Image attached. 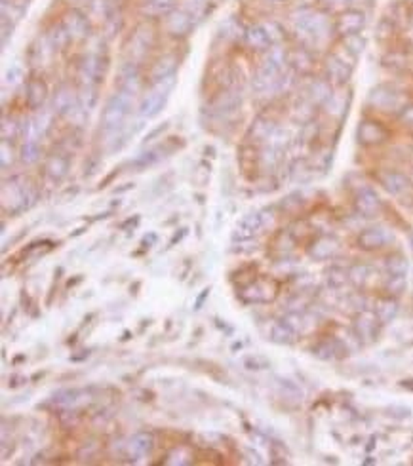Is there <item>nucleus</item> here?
I'll return each instance as SVG.
<instances>
[{
  "label": "nucleus",
  "mask_w": 413,
  "mask_h": 466,
  "mask_svg": "<svg viewBox=\"0 0 413 466\" xmlns=\"http://www.w3.org/2000/svg\"><path fill=\"white\" fill-rule=\"evenodd\" d=\"M292 25L305 48L324 42L329 38V33L336 31L334 21L329 19L326 10H316L312 6H301L295 10L292 14Z\"/></svg>",
  "instance_id": "nucleus-1"
},
{
  "label": "nucleus",
  "mask_w": 413,
  "mask_h": 466,
  "mask_svg": "<svg viewBox=\"0 0 413 466\" xmlns=\"http://www.w3.org/2000/svg\"><path fill=\"white\" fill-rule=\"evenodd\" d=\"M36 202V191L23 175H16L4 181L2 206L8 213H21Z\"/></svg>",
  "instance_id": "nucleus-2"
},
{
  "label": "nucleus",
  "mask_w": 413,
  "mask_h": 466,
  "mask_svg": "<svg viewBox=\"0 0 413 466\" xmlns=\"http://www.w3.org/2000/svg\"><path fill=\"white\" fill-rule=\"evenodd\" d=\"M134 95L116 90L111 97L107 99L101 112V130L105 134H121L124 130V122L132 112L134 107Z\"/></svg>",
  "instance_id": "nucleus-3"
},
{
  "label": "nucleus",
  "mask_w": 413,
  "mask_h": 466,
  "mask_svg": "<svg viewBox=\"0 0 413 466\" xmlns=\"http://www.w3.org/2000/svg\"><path fill=\"white\" fill-rule=\"evenodd\" d=\"M173 86H175V77L162 80V82H156V84H151L149 92L143 93V97H141V101L138 105L139 116L143 120L158 116L164 107H166V101L170 97Z\"/></svg>",
  "instance_id": "nucleus-4"
},
{
  "label": "nucleus",
  "mask_w": 413,
  "mask_h": 466,
  "mask_svg": "<svg viewBox=\"0 0 413 466\" xmlns=\"http://www.w3.org/2000/svg\"><path fill=\"white\" fill-rule=\"evenodd\" d=\"M155 46V31L149 23H141L134 29V33L129 36L128 44H126V53H128V61L134 63H141L145 60V56Z\"/></svg>",
  "instance_id": "nucleus-5"
},
{
  "label": "nucleus",
  "mask_w": 413,
  "mask_h": 466,
  "mask_svg": "<svg viewBox=\"0 0 413 466\" xmlns=\"http://www.w3.org/2000/svg\"><path fill=\"white\" fill-rule=\"evenodd\" d=\"M107 73V60L99 53H86L78 61L77 78L80 86H97Z\"/></svg>",
  "instance_id": "nucleus-6"
},
{
  "label": "nucleus",
  "mask_w": 413,
  "mask_h": 466,
  "mask_svg": "<svg viewBox=\"0 0 413 466\" xmlns=\"http://www.w3.org/2000/svg\"><path fill=\"white\" fill-rule=\"evenodd\" d=\"M347 50L341 46V51H331L326 58V80L331 86H343L349 82V78L353 75L354 61L347 60Z\"/></svg>",
  "instance_id": "nucleus-7"
},
{
  "label": "nucleus",
  "mask_w": 413,
  "mask_h": 466,
  "mask_svg": "<svg viewBox=\"0 0 413 466\" xmlns=\"http://www.w3.org/2000/svg\"><path fill=\"white\" fill-rule=\"evenodd\" d=\"M364 27H366V12L362 8H353V6L339 12L334 21V29L341 38L351 36V34H360Z\"/></svg>",
  "instance_id": "nucleus-8"
},
{
  "label": "nucleus",
  "mask_w": 413,
  "mask_h": 466,
  "mask_svg": "<svg viewBox=\"0 0 413 466\" xmlns=\"http://www.w3.org/2000/svg\"><path fill=\"white\" fill-rule=\"evenodd\" d=\"M60 23L65 29V33L69 34L71 42H80L90 36V19L86 14L80 12V8L67 10Z\"/></svg>",
  "instance_id": "nucleus-9"
},
{
  "label": "nucleus",
  "mask_w": 413,
  "mask_h": 466,
  "mask_svg": "<svg viewBox=\"0 0 413 466\" xmlns=\"http://www.w3.org/2000/svg\"><path fill=\"white\" fill-rule=\"evenodd\" d=\"M162 21L164 31L170 34V36H173V38H185V36H189V34L195 31V27H197V21H195L185 10L181 8V6H177V8L173 10L172 14H168Z\"/></svg>",
  "instance_id": "nucleus-10"
},
{
  "label": "nucleus",
  "mask_w": 413,
  "mask_h": 466,
  "mask_svg": "<svg viewBox=\"0 0 413 466\" xmlns=\"http://www.w3.org/2000/svg\"><path fill=\"white\" fill-rule=\"evenodd\" d=\"M276 295V284L273 280H255L240 291V299L248 305L268 303Z\"/></svg>",
  "instance_id": "nucleus-11"
},
{
  "label": "nucleus",
  "mask_w": 413,
  "mask_h": 466,
  "mask_svg": "<svg viewBox=\"0 0 413 466\" xmlns=\"http://www.w3.org/2000/svg\"><path fill=\"white\" fill-rule=\"evenodd\" d=\"M370 105L377 110H383V112H392L396 109H400V112L404 110L402 95L390 86H377L370 93Z\"/></svg>",
  "instance_id": "nucleus-12"
},
{
  "label": "nucleus",
  "mask_w": 413,
  "mask_h": 466,
  "mask_svg": "<svg viewBox=\"0 0 413 466\" xmlns=\"http://www.w3.org/2000/svg\"><path fill=\"white\" fill-rule=\"evenodd\" d=\"M356 137H358V143L364 147H377L388 139V130L377 120H362L356 130Z\"/></svg>",
  "instance_id": "nucleus-13"
},
{
  "label": "nucleus",
  "mask_w": 413,
  "mask_h": 466,
  "mask_svg": "<svg viewBox=\"0 0 413 466\" xmlns=\"http://www.w3.org/2000/svg\"><path fill=\"white\" fill-rule=\"evenodd\" d=\"M48 95H50V90H48V84H46V80H44L42 77L33 75V77L27 78L25 103L29 109L31 110L44 109V105L48 101Z\"/></svg>",
  "instance_id": "nucleus-14"
},
{
  "label": "nucleus",
  "mask_w": 413,
  "mask_h": 466,
  "mask_svg": "<svg viewBox=\"0 0 413 466\" xmlns=\"http://www.w3.org/2000/svg\"><path fill=\"white\" fill-rule=\"evenodd\" d=\"M77 107H78L77 90H73L69 84L58 86L52 95V105H50V109H52L58 116H67V114H71Z\"/></svg>",
  "instance_id": "nucleus-15"
},
{
  "label": "nucleus",
  "mask_w": 413,
  "mask_h": 466,
  "mask_svg": "<svg viewBox=\"0 0 413 466\" xmlns=\"http://www.w3.org/2000/svg\"><path fill=\"white\" fill-rule=\"evenodd\" d=\"M143 88V80H141V71H139V63L134 61H126L121 67L118 73V90L129 93V95H138Z\"/></svg>",
  "instance_id": "nucleus-16"
},
{
  "label": "nucleus",
  "mask_w": 413,
  "mask_h": 466,
  "mask_svg": "<svg viewBox=\"0 0 413 466\" xmlns=\"http://www.w3.org/2000/svg\"><path fill=\"white\" fill-rule=\"evenodd\" d=\"M379 318L377 314L371 312V310H362L356 320H354V333L356 337L362 341V343H373L375 337H377V330H379Z\"/></svg>",
  "instance_id": "nucleus-17"
},
{
  "label": "nucleus",
  "mask_w": 413,
  "mask_h": 466,
  "mask_svg": "<svg viewBox=\"0 0 413 466\" xmlns=\"http://www.w3.org/2000/svg\"><path fill=\"white\" fill-rule=\"evenodd\" d=\"M395 240L392 232L385 227H371V229L362 230L358 234V246L362 249H381V247L388 246L390 242Z\"/></svg>",
  "instance_id": "nucleus-18"
},
{
  "label": "nucleus",
  "mask_w": 413,
  "mask_h": 466,
  "mask_svg": "<svg viewBox=\"0 0 413 466\" xmlns=\"http://www.w3.org/2000/svg\"><path fill=\"white\" fill-rule=\"evenodd\" d=\"M238 107H240V92L227 88L214 97L210 110L217 116H229V114H233L234 110H238Z\"/></svg>",
  "instance_id": "nucleus-19"
},
{
  "label": "nucleus",
  "mask_w": 413,
  "mask_h": 466,
  "mask_svg": "<svg viewBox=\"0 0 413 466\" xmlns=\"http://www.w3.org/2000/svg\"><path fill=\"white\" fill-rule=\"evenodd\" d=\"M265 229L263 227V219H261V212H251L248 215H244L236 227H234L233 236L234 240H251L253 236H258L261 230Z\"/></svg>",
  "instance_id": "nucleus-20"
},
{
  "label": "nucleus",
  "mask_w": 413,
  "mask_h": 466,
  "mask_svg": "<svg viewBox=\"0 0 413 466\" xmlns=\"http://www.w3.org/2000/svg\"><path fill=\"white\" fill-rule=\"evenodd\" d=\"M177 67H179V60L175 56H172V53H166L162 58H158L156 63H153L151 73H149L151 84H156V82H162V80L175 77L177 75Z\"/></svg>",
  "instance_id": "nucleus-21"
},
{
  "label": "nucleus",
  "mask_w": 413,
  "mask_h": 466,
  "mask_svg": "<svg viewBox=\"0 0 413 466\" xmlns=\"http://www.w3.org/2000/svg\"><path fill=\"white\" fill-rule=\"evenodd\" d=\"M69 170L71 158L63 153H53L52 156H48V160L44 164V173H46V177L50 179V181H53V183L63 181V179L67 177Z\"/></svg>",
  "instance_id": "nucleus-22"
},
{
  "label": "nucleus",
  "mask_w": 413,
  "mask_h": 466,
  "mask_svg": "<svg viewBox=\"0 0 413 466\" xmlns=\"http://www.w3.org/2000/svg\"><path fill=\"white\" fill-rule=\"evenodd\" d=\"M155 447V438L151 432H138L134 434L132 438L126 443V453L128 457H132L134 461L138 458H143L147 455H151V451Z\"/></svg>",
  "instance_id": "nucleus-23"
},
{
  "label": "nucleus",
  "mask_w": 413,
  "mask_h": 466,
  "mask_svg": "<svg viewBox=\"0 0 413 466\" xmlns=\"http://www.w3.org/2000/svg\"><path fill=\"white\" fill-rule=\"evenodd\" d=\"M177 8V0H141L139 12L147 19H164Z\"/></svg>",
  "instance_id": "nucleus-24"
},
{
  "label": "nucleus",
  "mask_w": 413,
  "mask_h": 466,
  "mask_svg": "<svg viewBox=\"0 0 413 466\" xmlns=\"http://www.w3.org/2000/svg\"><path fill=\"white\" fill-rule=\"evenodd\" d=\"M244 42H246V46L253 51H267L268 48L273 46V42H271V38H268L267 34V29L263 25V21L246 27Z\"/></svg>",
  "instance_id": "nucleus-25"
},
{
  "label": "nucleus",
  "mask_w": 413,
  "mask_h": 466,
  "mask_svg": "<svg viewBox=\"0 0 413 466\" xmlns=\"http://www.w3.org/2000/svg\"><path fill=\"white\" fill-rule=\"evenodd\" d=\"M379 181H381V185H383V188L387 191L388 195L395 196L404 195L405 191L410 188V185H412L410 177H405L404 173H400V171L395 170L381 171V173H379Z\"/></svg>",
  "instance_id": "nucleus-26"
},
{
  "label": "nucleus",
  "mask_w": 413,
  "mask_h": 466,
  "mask_svg": "<svg viewBox=\"0 0 413 466\" xmlns=\"http://www.w3.org/2000/svg\"><path fill=\"white\" fill-rule=\"evenodd\" d=\"M354 204H356L358 213L364 215V217H373L381 210V200H379L377 193L373 188H370V186H364V188L358 191Z\"/></svg>",
  "instance_id": "nucleus-27"
},
{
  "label": "nucleus",
  "mask_w": 413,
  "mask_h": 466,
  "mask_svg": "<svg viewBox=\"0 0 413 466\" xmlns=\"http://www.w3.org/2000/svg\"><path fill=\"white\" fill-rule=\"evenodd\" d=\"M288 65L297 75H309V73H312V69H314V58H312L309 48L299 46L295 50L288 51Z\"/></svg>",
  "instance_id": "nucleus-28"
},
{
  "label": "nucleus",
  "mask_w": 413,
  "mask_h": 466,
  "mask_svg": "<svg viewBox=\"0 0 413 466\" xmlns=\"http://www.w3.org/2000/svg\"><path fill=\"white\" fill-rule=\"evenodd\" d=\"M339 252V242L334 236H320L318 240L312 242V246L309 247V255L316 261H326L331 259L334 255Z\"/></svg>",
  "instance_id": "nucleus-29"
},
{
  "label": "nucleus",
  "mask_w": 413,
  "mask_h": 466,
  "mask_svg": "<svg viewBox=\"0 0 413 466\" xmlns=\"http://www.w3.org/2000/svg\"><path fill=\"white\" fill-rule=\"evenodd\" d=\"M334 95V86L327 82L326 78H316L312 80L307 90V99H309L314 107L316 105H326V101Z\"/></svg>",
  "instance_id": "nucleus-30"
},
{
  "label": "nucleus",
  "mask_w": 413,
  "mask_h": 466,
  "mask_svg": "<svg viewBox=\"0 0 413 466\" xmlns=\"http://www.w3.org/2000/svg\"><path fill=\"white\" fill-rule=\"evenodd\" d=\"M276 130V124L271 119H265V116H259L255 119V122L251 124L250 127V137L253 143H267L268 137L273 136V132Z\"/></svg>",
  "instance_id": "nucleus-31"
},
{
  "label": "nucleus",
  "mask_w": 413,
  "mask_h": 466,
  "mask_svg": "<svg viewBox=\"0 0 413 466\" xmlns=\"http://www.w3.org/2000/svg\"><path fill=\"white\" fill-rule=\"evenodd\" d=\"M295 337H297V331L293 330L284 318L278 322H273L271 326V341H275L278 345H292Z\"/></svg>",
  "instance_id": "nucleus-32"
},
{
  "label": "nucleus",
  "mask_w": 413,
  "mask_h": 466,
  "mask_svg": "<svg viewBox=\"0 0 413 466\" xmlns=\"http://www.w3.org/2000/svg\"><path fill=\"white\" fill-rule=\"evenodd\" d=\"M97 103H99L97 86H80L78 88V107L86 114H90L97 107Z\"/></svg>",
  "instance_id": "nucleus-33"
},
{
  "label": "nucleus",
  "mask_w": 413,
  "mask_h": 466,
  "mask_svg": "<svg viewBox=\"0 0 413 466\" xmlns=\"http://www.w3.org/2000/svg\"><path fill=\"white\" fill-rule=\"evenodd\" d=\"M164 156H166V154H164L162 147H155V149H149L145 153L139 154L138 158H134V160H132V166H134L138 171L147 170V168L155 166L156 162L162 160Z\"/></svg>",
  "instance_id": "nucleus-34"
},
{
  "label": "nucleus",
  "mask_w": 413,
  "mask_h": 466,
  "mask_svg": "<svg viewBox=\"0 0 413 466\" xmlns=\"http://www.w3.org/2000/svg\"><path fill=\"white\" fill-rule=\"evenodd\" d=\"M375 314H377L379 322L381 323L392 322L396 318V314H398V303H396L395 299H390V297H387V299H379L377 305H375Z\"/></svg>",
  "instance_id": "nucleus-35"
},
{
  "label": "nucleus",
  "mask_w": 413,
  "mask_h": 466,
  "mask_svg": "<svg viewBox=\"0 0 413 466\" xmlns=\"http://www.w3.org/2000/svg\"><path fill=\"white\" fill-rule=\"evenodd\" d=\"M46 40H48V44L52 46L53 51L63 50V48H65V46L71 42L69 34L65 33V29H63V25H61V23L50 27V31L46 33Z\"/></svg>",
  "instance_id": "nucleus-36"
},
{
  "label": "nucleus",
  "mask_w": 413,
  "mask_h": 466,
  "mask_svg": "<svg viewBox=\"0 0 413 466\" xmlns=\"http://www.w3.org/2000/svg\"><path fill=\"white\" fill-rule=\"evenodd\" d=\"M282 153H284V151L275 149V147H271V145H265V149H263L261 154H259V164H261V168H263V170H276L280 160H282Z\"/></svg>",
  "instance_id": "nucleus-37"
},
{
  "label": "nucleus",
  "mask_w": 413,
  "mask_h": 466,
  "mask_svg": "<svg viewBox=\"0 0 413 466\" xmlns=\"http://www.w3.org/2000/svg\"><path fill=\"white\" fill-rule=\"evenodd\" d=\"M208 6H210V0H183V4H181V8L197 21V25L206 17Z\"/></svg>",
  "instance_id": "nucleus-38"
},
{
  "label": "nucleus",
  "mask_w": 413,
  "mask_h": 466,
  "mask_svg": "<svg viewBox=\"0 0 413 466\" xmlns=\"http://www.w3.org/2000/svg\"><path fill=\"white\" fill-rule=\"evenodd\" d=\"M19 158L23 164L31 166L35 164L40 158V145L36 139H29V141H23L21 143V149H19Z\"/></svg>",
  "instance_id": "nucleus-39"
},
{
  "label": "nucleus",
  "mask_w": 413,
  "mask_h": 466,
  "mask_svg": "<svg viewBox=\"0 0 413 466\" xmlns=\"http://www.w3.org/2000/svg\"><path fill=\"white\" fill-rule=\"evenodd\" d=\"M0 136L2 141H16L18 137H21V124L12 116H4L0 126Z\"/></svg>",
  "instance_id": "nucleus-40"
},
{
  "label": "nucleus",
  "mask_w": 413,
  "mask_h": 466,
  "mask_svg": "<svg viewBox=\"0 0 413 466\" xmlns=\"http://www.w3.org/2000/svg\"><path fill=\"white\" fill-rule=\"evenodd\" d=\"M244 33H246V29H240V23H238L234 17L227 19L223 25L219 27V34L223 36L225 40H236L240 34H242V38H244Z\"/></svg>",
  "instance_id": "nucleus-41"
},
{
  "label": "nucleus",
  "mask_w": 413,
  "mask_h": 466,
  "mask_svg": "<svg viewBox=\"0 0 413 466\" xmlns=\"http://www.w3.org/2000/svg\"><path fill=\"white\" fill-rule=\"evenodd\" d=\"M341 40H343L345 50L349 51L351 56H354V58H358L364 51V48H366V38L362 34H351V36H345Z\"/></svg>",
  "instance_id": "nucleus-42"
},
{
  "label": "nucleus",
  "mask_w": 413,
  "mask_h": 466,
  "mask_svg": "<svg viewBox=\"0 0 413 466\" xmlns=\"http://www.w3.org/2000/svg\"><path fill=\"white\" fill-rule=\"evenodd\" d=\"M387 271L390 276H405L408 274V259L404 255H392L388 257Z\"/></svg>",
  "instance_id": "nucleus-43"
},
{
  "label": "nucleus",
  "mask_w": 413,
  "mask_h": 466,
  "mask_svg": "<svg viewBox=\"0 0 413 466\" xmlns=\"http://www.w3.org/2000/svg\"><path fill=\"white\" fill-rule=\"evenodd\" d=\"M371 276V269L368 265H354L353 269L349 271V280L353 282L354 286H364Z\"/></svg>",
  "instance_id": "nucleus-44"
},
{
  "label": "nucleus",
  "mask_w": 413,
  "mask_h": 466,
  "mask_svg": "<svg viewBox=\"0 0 413 466\" xmlns=\"http://www.w3.org/2000/svg\"><path fill=\"white\" fill-rule=\"evenodd\" d=\"M265 145H271V147H275V149H280V151H284L286 147L290 145V134L286 132L284 127L276 126V130L273 132V136L268 137V141Z\"/></svg>",
  "instance_id": "nucleus-45"
},
{
  "label": "nucleus",
  "mask_w": 413,
  "mask_h": 466,
  "mask_svg": "<svg viewBox=\"0 0 413 466\" xmlns=\"http://www.w3.org/2000/svg\"><path fill=\"white\" fill-rule=\"evenodd\" d=\"M324 107H326L329 114H334V116H343L347 103H345L343 95H339V93H334V95H331V97L327 99Z\"/></svg>",
  "instance_id": "nucleus-46"
},
{
  "label": "nucleus",
  "mask_w": 413,
  "mask_h": 466,
  "mask_svg": "<svg viewBox=\"0 0 413 466\" xmlns=\"http://www.w3.org/2000/svg\"><path fill=\"white\" fill-rule=\"evenodd\" d=\"M314 354L322 360H334L337 356V343L336 341H324L314 348Z\"/></svg>",
  "instance_id": "nucleus-47"
},
{
  "label": "nucleus",
  "mask_w": 413,
  "mask_h": 466,
  "mask_svg": "<svg viewBox=\"0 0 413 466\" xmlns=\"http://www.w3.org/2000/svg\"><path fill=\"white\" fill-rule=\"evenodd\" d=\"M263 25H265V29H267V34H268V38H271V42H273V46H275V44H280L282 40H284L286 33L278 21H263Z\"/></svg>",
  "instance_id": "nucleus-48"
},
{
  "label": "nucleus",
  "mask_w": 413,
  "mask_h": 466,
  "mask_svg": "<svg viewBox=\"0 0 413 466\" xmlns=\"http://www.w3.org/2000/svg\"><path fill=\"white\" fill-rule=\"evenodd\" d=\"M14 158H16V154H14L12 141H2L0 143V166H2V170L10 168L14 164Z\"/></svg>",
  "instance_id": "nucleus-49"
},
{
  "label": "nucleus",
  "mask_w": 413,
  "mask_h": 466,
  "mask_svg": "<svg viewBox=\"0 0 413 466\" xmlns=\"http://www.w3.org/2000/svg\"><path fill=\"white\" fill-rule=\"evenodd\" d=\"M278 387H280V390H282V394L284 396H288V398H293V400H299L303 398V392L301 389L295 384V382L288 381V379H278Z\"/></svg>",
  "instance_id": "nucleus-50"
},
{
  "label": "nucleus",
  "mask_w": 413,
  "mask_h": 466,
  "mask_svg": "<svg viewBox=\"0 0 413 466\" xmlns=\"http://www.w3.org/2000/svg\"><path fill=\"white\" fill-rule=\"evenodd\" d=\"M326 12H343L351 8V0H318Z\"/></svg>",
  "instance_id": "nucleus-51"
},
{
  "label": "nucleus",
  "mask_w": 413,
  "mask_h": 466,
  "mask_svg": "<svg viewBox=\"0 0 413 466\" xmlns=\"http://www.w3.org/2000/svg\"><path fill=\"white\" fill-rule=\"evenodd\" d=\"M23 78V69H21V65L19 63H14L12 67L8 69V73H6V78H4V82L10 86L18 84L19 80Z\"/></svg>",
  "instance_id": "nucleus-52"
},
{
  "label": "nucleus",
  "mask_w": 413,
  "mask_h": 466,
  "mask_svg": "<svg viewBox=\"0 0 413 466\" xmlns=\"http://www.w3.org/2000/svg\"><path fill=\"white\" fill-rule=\"evenodd\" d=\"M405 286V276H390L388 274V282H387V289L390 293H402V289Z\"/></svg>",
  "instance_id": "nucleus-53"
},
{
  "label": "nucleus",
  "mask_w": 413,
  "mask_h": 466,
  "mask_svg": "<svg viewBox=\"0 0 413 466\" xmlns=\"http://www.w3.org/2000/svg\"><path fill=\"white\" fill-rule=\"evenodd\" d=\"M347 280H349V272L341 271V269H334V271H329V284H331L334 288H341Z\"/></svg>",
  "instance_id": "nucleus-54"
},
{
  "label": "nucleus",
  "mask_w": 413,
  "mask_h": 466,
  "mask_svg": "<svg viewBox=\"0 0 413 466\" xmlns=\"http://www.w3.org/2000/svg\"><path fill=\"white\" fill-rule=\"evenodd\" d=\"M244 365H246V369H255V371H259V369L268 367V362L261 356H248L244 360Z\"/></svg>",
  "instance_id": "nucleus-55"
},
{
  "label": "nucleus",
  "mask_w": 413,
  "mask_h": 466,
  "mask_svg": "<svg viewBox=\"0 0 413 466\" xmlns=\"http://www.w3.org/2000/svg\"><path fill=\"white\" fill-rule=\"evenodd\" d=\"M400 122L408 127L410 132H413V105H405L404 110L400 112Z\"/></svg>",
  "instance_id": "nucleus-56"
},
{
  "label": "nucleus",
  "mask_w": 413,
  "mask_h": 466,
  "mask_svg": "<svg viewBox=\"0 0 413 466\" xmlns=\"http://www.w3.org/2000/svg\"><path fill=\"white\" fill-rule=\"evenodd\" d=\"M71 4V8H80V6H88L92 0H67Z\"/></svg>",
  "instance_id": "nucleus-57"
},
{
  "label": "nucleus",
  "mask_w": 413,
  "mask_h": 466,
  "mask_svg": "<svg viewBox=\"0 0 413 466\" xmlns=\"http://www.w3.org/2000/svg\"><path fill=\"white\" fill-rule=\"evenodd\" d=\"M410 181H412V183H413V171H412V175H410Z\"/></svg>",
  "instance_id": "nucleus-58"
},
{
  "label": "nucleus",
  "mask_w": 413,
  "mask_h": 466,
  "mask_svg": "<svg viewBox=\"0 0 413 466\" xmlns=\"http://www.w3.org/2000/svg\"><path fill=\"white\" fill-rule=\"evenodd\" d=\"M271 2H282V0H271Z\"/></svg>",
  "instance_id": "nucleus-59"
},
{
  "label": "nucleus",
  "mask_w": 413,
  "mask_h": 466,
  "mask_svg": "<svg viewBox=\"0 0 413 466\" xmlns=\"http://www.w3.org/2000/svg\"><path fill=\"white\" fill-rule=\"evenodd\" d=\"M410 2H413V0H410Z\"/></svg>",
  "instance_id": "nucleus-60"
},
{
  "label": "nucleus",
  "mask_w": 413,
  "mask_h": 466,
  "mask_svg": "<svg viewBox=\"0 0 413 466\" xmlns=\"http://www.w3.org/2000/svg\"><path fill=\"white\" fill-rule=\"evenodd\" d=\"M210 2H212V0H210Z\"/></svg>",
  "instance_id": "nucleus-61"
}]
</instances>
